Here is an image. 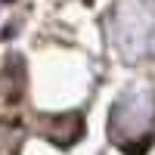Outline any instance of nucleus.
Masks as SVG:
<instances>
[{"label": "nucleus", "mask_w": 155, "mask_h": 155, "mask_svg": "<svg viewBox=\"0 0 155 155\" xmlns=\"http://www.w3.org/2000/svg\"><path fill=\"white\" fill-rule=\"evenodd\" d=\"M109 137L124 152H146L155 137V96L146 87H134L115 99L109 115Z\"/></svg>", "instance_id": "1"}, {"label": "nucleus", "mask_w": 155, "mask_h": 155, "mask_svg": "<svg viewBox=\"0 0 155 155\" xmlns=\"http://www.w3.org/2000/svg\"><path fill=\"white\" fill-rule=\"evenodd\" d=\"M112 47L127 62L155 53V3L152 0H121L112 12Z\"/></svg>", "instance_id": "2"}, {"label": "nucleus", "mask_w": 155, "mask_h": 155, "mask_svg": "<svg viewBox=\"0 0 155 155\" xmlns=\"http://www.w3.org/2000/svg\"><path fill=\"white\" fill-rule=\"evenodd\" d=\"M19 143H22V130L19 127H9V124L0 127V155H16Z\"/></svg>", "instance_id": "3"}]
</instances>
